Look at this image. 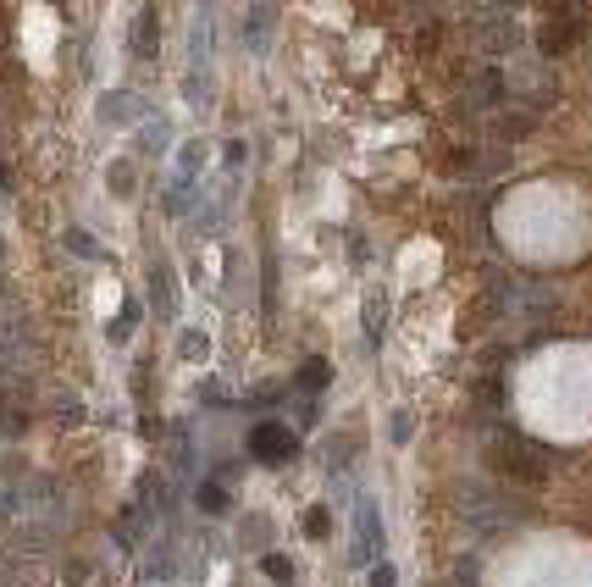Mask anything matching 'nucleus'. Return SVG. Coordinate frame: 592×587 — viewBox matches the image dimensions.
Returning a JSON list of instances; mask_svg holds the SVG:
<instances>
[{
	"instance_id": "f257e3e1",
	"label": "nucleus",
	"mask_w": 592,
	"mask_h": 587,
	"mask_svg": "<svg viewBox=\"0 0 592 587\" xmlns=\"http://www.w3.org/2000/svg\"><path fill=\"white\" fill-rule=\"evenodd\" d=\"M454 510H460L465 527H476V532L493 538V532H504V527H521L532 504H526L521 493H510L504 482L476 477V482H460V488H454Z\"/></svg>"
},
{
	"instance_id": "f03ea898",
	"label": "nucleus",
	"mask_w": 592,
	"mask_h": 587,
	"mask_svg": "<svg viewBox=\"0 0 592 587\" xmlns=\"http://www.w3.org/2000/svg\"><path fill=\"white\" fill-rule=\"evenodd\" d=\"M482 455H487L493 471H504V477H515V482H548V449L532 444V438H521V432L504 427V421L487 427Z\"/></svg>"
},
{
	"instance_id": "7ed1b4c3",
	"label": "nucleus",
	"mask_w": 592,
	"mask_h": 587,
	"mask_svg": "<svg viewBox=\"0 0 592 587\" xmlns=\"http://www.w3.org/2000/svg\"><path fill=\"white\" fill-rule=\"evenodd\" d=\"M39 366V338H34V322H28L17 305H0V383L17 388L28 383Z\"/></svg>"
},
{
	"instance_id": "20e7f679",
	"label": "nucleus",
	"mask_w": 592,
	"mask_h": 587,
	"mask_svg": "<svg viewBox=\"0 0 592 587\" xmlns=\"http://www.w3.org/2000/svg\"><path fill=\"white\" fill-rule=\"evenodd\" d=\"M471 45L482 50V56H510V50L526 45V28L515 12H504V6H476L471 12Z\"/></svg>"
},
{
	"instance_id": "39448f33",
	"label": "nucleus",
	"mask_w": 592,
	"mask_h": 587,
	"mask_svg": "<svg viewBox=\"0 0 592 587\" xmlns=\"http://www.w3.org/2000/svg\"><path fill=\"white\" fill-rule=\"evenodd\" d=\"M382 510L377 499H360L355 504V532H349V565H360V571H371V565H382Z\"/></svg>"
},
{
	"instance_id": "423d86ee",
	"label": "nucleus",
	"mask_w": 592,
	"mask_h": 587,
	"mask_svg": "<svg viewBox=\"0 0 592 587\" xmlns=\"http://www.w3.org/2000/svg\"><path fill=\"white\" fill-rule=\"evenodd\" d=\"M205 172V139H189L178 150V172H172V189H166V211L172 216H194V183Z\"/></svg>"
},
{
	"instance_id": "0eeeda50",
	"label": "nucleus",
	"mask_w": 592,
	"mask_h": 587,
	"mask_svg": "<svg viewBox=\"0 0 592 587\" xmlns=\"http://www.w3.org/2000/svg\"><path fill=\"white\" fill-rule=\"evenodd\" d=\"M249 455L266 460V466H283V460H294V455H299L294 427H283V421H255V427H249Z\"/></svg>"
},
{
	"instance_id": "6e6552de",
	"label": "nucleus",
	"mask_w": 592,
	"mask_h": 587,
	"mask_svg": "<svg viewBox=\"0 0 592 587\" xmlns=\"http://www.w3.org/2000/svg\"><path fill=\"white\" fill-rule=\"evenodd\" d=\"M504 95H510V84H504V72L498 67H471L465 72V111H493V106H504Z\"/></svg>"
},
{
	"instance_id": "1a4fd4ad",
	"label": "nucleus",
	"mask_w": 592,
	"mask_h": 587,
	"mask_svg": "<svg viewBox=\"0 0 592 587\" xmlns=\"http://www.w3.org/2000/svg\"><path fill=\"white\" fill-rule=\"evenodd\" d=\"M150 117V100L133 95V89H111V95H100V122H111V128H128V122H144Z\"/></svg>"
},
{
	"instance_id": "9d476101",
	"label": "nucleus",
	"mask_w": 592,
	"mask_h": 587,
	"mask_svg": "<svg viewBox=\"0 0 592 587\" xmlns=\"http://www.w3.org/2000/svg\"><path fill=\"white\" fill-rule=\"evenodd\" d=\"M272 28H277V6H249L244 12V45L255 50V56H266V50H272Z\"/></svg>"
},
{
	"instance_id": "9b49d317",
	"label": "nucleus",
	"mask_w": 592,
	"mask_h": 587,
	"mask_svg": "<svg viewBox=\"0 0 592 587\" xmlns=\"http://www.w3.org/2000/svg\"><path fill=\"white\" fill-rule=\"evenodd\" d=\"M128 50L139 61H155V50H161V28H155V6H139V17H133V34H128Z\"/></svg>"
},
{
	"instance_id": "f8f14e48",
	"label": "nucleus",
	"mask_w": 592,
	"mask_h": 587,
	"mask_svg": "<svg viewBox=\"0 0 592 587\" xmlns=\"http://www.w3.org/2000/svg\"><path fill=\"white\" fill-rule=\"evenodd\" d=\"M449 172H460V178H504V172H510V156H504V150H487V156H454Z\"/></svg>"
},
{
	"instance_id": "ddd939ff",
	"label": "nucleus",
	"mask_w": 592,
	"mask_h": 587,
	"mask_svg": "<svg viewBox=\"0 0 592 587\" xmlns=\"http://www.w3.org/2000/svg\"><path fill=\"white\" fill-rule=\"evenodd\" d=\"M211 23H216V12L211 6H200L194 12V28H189V56H194V72H211Z\"/></svg>"
},
{
	"instance_id": "4468645a",
	"label": "nucleus",
	"mask_w": 592,
	"mask_h": 587,
	"mask_svg": "<svg viewBox=\"0 0 592 587\" xmlns=\"http://www.w3.org/2000/svg\"><path fill=\"white\" fill-rule=\"evenodd\" d=\"M150 294H155V316H172V305H178V277H172L166 261H150Z\"/></svg>"
},
{
	"instance_id": "2eb2a0df",
	"label": "nucleus",
	"mask_w": 592,
	"mask_h": 587,
	"mask_svg": "<svg viewBox=\"0 0 592 587\" xmlns=\"http://www.w3.org/2000/svg\"><path fill=\"white\" fill-rule=\"evenodd\" d=\"M360 327H366V344H382V333H388V294H382V288L366 294V305H360Z\"/></svg>"
},
{
	"instance_id": "dca6fc26",
	"label": "nucleus",
	"mask_w": 592,
	"mask_h": 587,
	"mask_svg": "<svg viewBox=\"0 0 592 587\" xmlns=\"http://www.w3.org/2000/svg\"><path fill=\"white\" fill-rule=\"evenodd\" d=\"M144 532H150V504L133 499L128 510H122V521H117V543L122 549H128V543H144Z\"/></svg>"
},
{
	"instance_id": "f3484780",
	"label": "nucleus",
	"mask_w": 592,
	"mask_h": 587,
	"mask_svg": "<svg viewBox=\"0 0 592 587\" xmlns=\"http://www.w3.org/2000/svg\"><path fill=\"white\" fill-rule=\"evenodd\" d=\"M227 216H233V194H211V200H205V211L194 216V228L216 233V228H227Z\"/></svg>"
},
{
	"instance_id": "a211bd4d",
	"label": "nucleus",
	"mask_w": 592,
	"mask_h": 587,
	"mask_svg": "<svg viewBox=\"0 0 592 587\" xmlns=\"http://www.w3.org/2000/svg\"><path fill=\"white\" fill-rule=\"evenodd\" d=\"M327 383H332V366L321 355L299 366V388H305V394H327Z\"/></svg>"
},
{
	"instance_id": "6ab92c4d",
	"label": "nucleus",
	"mask_w": 592,
	"mask_h": 587,
	"mask_svg": "<svg viewBox=\"0 0 592 587\" xmlns=\"http://www.w3.org/2000/svg\"><path fill=\"white\" fill-rule=\"evenodd\" d=\"M139 316H144V305H139V300H122L117 322L106 327V333H111V344H128V333H133V327H139Z\"/></svg>"
},
{
	"instance_id": "aec40b11",
	"label": "nucleus",
	"mask_w": 592,
	"mask_h": 587,
	"mask_svg": "<svg viewBox=\"0 0 592 587\" xmlns=\"http://www.w3.org/2000/svg\"><path fill=\"white\" fill-rule=\"evenodd\" d=\"M382 432H388V444H399V449H404V444L415 438V410H404V405H399V410H388V427H382Z\"/></svg>"
},
{
	"instance_id": "412c9836",
	"label": "nucleus",
	"mask_w": 592,
	"mask_h": 587,
	"mask_svg": "<svg viewBox=\"0 0 592 587\" xmlns=\"http://www.w3.org/2000/svg\"><path fill=\"white\" fill-rule=\"evenodd\" d=\"M23 499H28V488H17V482H0V521H17V516H23Z\"/></svg>"
},
{
	"instance_id": "4be33fe9",
	"label": "nucleus",
	"mask_w": 592,
	"mask_h": 587,
	"mask_svg": "<svg viewBox=\"0 0 592 587\" xmlns=\"http://www.w3.org/2000/svg\"><path fill=\"white\" fill-rule=\"evenodd\" d=\"M67 250L78 255V261H100V239L95 233H83V228H67Z\"/></svg>"
},
{
	"instance_id": "5701e85b",
	"label": "nucleus",
	"mask_w": 592,
	"mask_h": 587,
	"mask_svg": "<svg viewBox=\"0 0 592 587\" xmlns=\"http://www.w3.org/2000/svg\"><path fill=\"white\" fill-rule=\"evenodd\" d=\"M261 576H272L277 587L294 582V565H288V554H261Z\"/></svg>"
},
{
	"instance_id": "b1692460",
	"label": "nucleus",
	"mask_w": 592,
	"mask_h": 587,
	"mask_svg": "<svg viewBox=\"0 0 592 587\" xmlns=\"http://www.w3.org/2000/svg\"><path fill=\"white\" fill-rule=\"evenodd\" d=\"M200 510H205V516H227V488H222V482H205V488H200Z\"/></svg>"
},
{
	"instance_id": "393cba45",
	"label": "nucleus",
	"mask_w": 592,
	"mask_h": 587,
	"mask_svg": "<svg viewBox=\"0 0 592 587\" xmlns=\"http://www.w3.org/2000/svg\"><path fill=\"white\" fill-rule=\"evenodd\" d=\"M183 360H205L211 355V344H205V327H183Z\"/></svg>"
},
{
	"instance_id": "a878e982",
	"label": "nucleus",
	"mask_w": 592,
	"mask_h": 587,
	"mask_svg": "<svg viewBox=\"0 0 592 587\" xmlns=\"http://www.w3.org/2000/svg\"><path fill=\"white\" fill-rule=\"evenodd\" d=\"M139 150H144V156H161V150H166V122H150V128L139 133Z\"/></svg>"
},
{
	"instance_id": "bb28decb",
	"label": "nucleus",
	"mask_w": 592,
	"mask_h": 587,
	"mask_svg": "<svg viewBox=\"0 0 592 587\" xmlns=\"http://www.w3.org/2000/svg\"><path fill=\"white\" fill-rule=\"evenodd\" d=\"M299 527H305V538H327V532H332V521H327V510L316 504V510H305V521H299Z\"/></svg>"
},
{
	"instance_id": "cd10ccee",
	"label": "nucleus",
	"mask_w": 592,
	"mask_h": 587,
	"mask_svg": "<svg viewBox=\"0 0 592 587\" xmlns=\"http://www.w3.org/2000/svg\"><path fill=\"white\" fill-rule=\"evenodd\" d=\"M106 183H111V194H117V200H128V194H133V172H128V161H117Z\"/></svg>"
},
{
	"instance_id": "c85d7f7f",
	"label": "nucleus",
	"mask_w": 592,
	"mask_h": 587,
	"mask_svg": "<svg viewBox=\"0 0 592 587\" xmlns=\"http://www.w3.org/2000/svg\"><path fill=\"white\" fill-rule=\"evenodd\" d=\"M371 587H399V571L393 565H371Z\"/></svg>"
},
{
	"instance_id": "c756f323",
	"label": "nucleus",
	"mask_w": 592,
	"mask_h": 587,
	"mask_svg": "<svg viewBox=\"0 0 592 587\" xmlns=\"http://www.w3.org/2000/svg\"><path fill=\"white\" fill-rule=\"evenodd\" d=\"M238 167H244V144L233 139V144H227V172H238Z\"/></svg>"
},
{
	"instance_id": "7c9ffc66",
	"label": "nucleus",
	"mask_w": 592,
	"mask_h": 587,
	"mask_svg": "<svg viewBox=\"0 0 592 587\" xmlns=\"http://www.w3.org/2000/svg\"><path fill=\"white\" fill-rule=\"evenodd\" d=\"M6 576H12V565H6V560H0V587H6Z\"/></svg>"
}]
</instances>
